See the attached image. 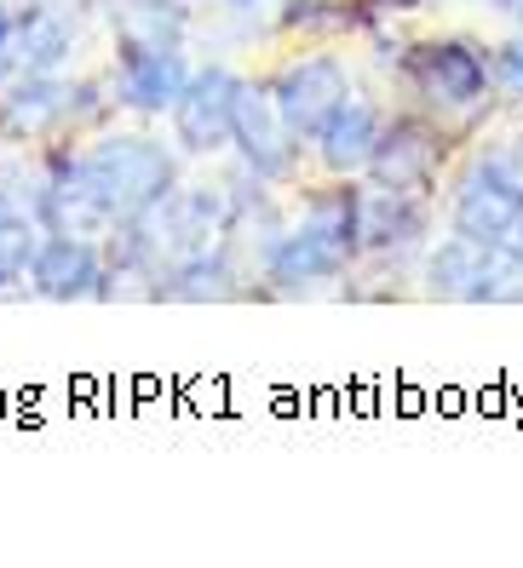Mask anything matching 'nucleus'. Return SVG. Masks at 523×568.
<instances>
[{"mask_svg": "<svg viewBox=\"0 0 523 568\" xmlns=\"http://www.w3.org/2000/svg\"><path fill=\"white\" fill-rule=\"evenodd\" d=\"M81 166V184L92 190L98 213L110 224L121 219H150L161 213V202L179 190V166L173 155L161 150L155 139H139V132H110L76 155Z\"/></svg>", "mask_w": 523, "mask_h": 568, "instance_id": "f257e3e1", "label": "nucleus"}, {"mask_svg": "<svg viewBox=\"0 0 523 568\" xmlns=\"http://www.w3.org/2000/svg\"><path fill=\"white\" fill-rule=\"evenodd\" d=\"M356 190H340L329 195V202H316L305 213L300 230H288V236H276L271 258H265V276L276 287H316V282H334L345 264L356 258Z\"/></svg>", "mask_w": 523, "mask_h": 568, "instance_id": "f03ea898", "label": "nucleus"}, {"mask_svg": "<svg viewBox=\"0 0 523 568\" xmlns=\"http://www.w3.org/2000/svg\"><path fill=\"white\" fill-rule=\"evenodd\" d=\"M523 276V258L506 242H472L454 230L449 242H437V253L426 258V287L454 305H477V298H501L506 282Z\"/></svg>", "mask_w": 523, "mask_h": 568, "instance_id": "7ed1b4c3", "label": "nucleus"}, {"mask_svg": "<svg viewBox=\"0 0 523 568\" xmlns=\"http://www.w3.org/2000/svg\"><path fill=\"white\" fill-rule=\"evenodd\" d=\"M29 293L52 298V305H76V298H104L110 264L92 236H70V230H41V247L29 258Z\"/></svg>", "mask_w": 523, "mask_h": 568, "instance_id": "20e7f679", "label": "nucleus"}, {"mask_svg": "<svg viewBox=\"0 0 523 568\" xmlns=\"http://www.w3.org/2000/svg\"><path fill=\"white\" fill-rule=\"evenodd\" d=\"M265 92H271L282 126L293 132V144H300V139H316L322 121L351 98V81H345V63H334V58H300Z\"/></svg>", "mask_w": 523, "mask_h": 568, "instance_id": "39448f33", "label": "nucleus"}, {"mask_svg": "<svg viewBox=\"0 0 523 568\" xmlns=\"http://www.w3.org/2000/svg\"><path fill=\"white\" fill-rule=\"evenodd\" d=\"M237 75L224 63H208V70L184 75L179 98H173V139L190 155H219L231 144V104H237Z\"/></svg>", "mask_w": 523, "mask_h": 568, "instance_id": "423d86ee", "label": "nucleus"}, {"mask_svg": "<svg viewBox=\"0 0 523 568\" xmlns=\"http://www.w3.org/2000/svg\"><path fill=\"white\" fill-rule=\"evenodd\" d=\"M523 224V179L501 161H477L454 190V230L472 242H512Z\"/></svg>", "mask_w": 523, "mask_h": 568, "instance_id": "0eeeda50", "label": "nucleus"}, {"mask_svg": "<svg viewBox=\"0 0 523 568\" xmlns=\"http://www.w3.org/2000/svg\"><path fill=\"white\" fill-rule=\"evenodd\" d=\"M63 121H70V81H58V70H18L0 81V139L7 144H36Z\"/></svg>", "mask_w": 523, "mask_h": 568, "instance_id": "6e6552de", "label": "nucleus"}, {"mask_svg": "<svg viewBox=\"0 0 523 568\" xmlns=\"http://www.w3.org/2000/svg\"><path fill=\"white\" fill-rule=\"evenodd\" d=\"M231 144L242 150V161L253 166L259 179H288V166H293V132L282 126V115H276V104H271L265 87H253V81L237 87Z\"/></svg>", "mask_w": 523, "mask_h": 568, "instance_id": "1a4fd4ad", "label": "nucleus"}, {"mask_svg": "<svg viewBox=\"0 0 523 568\" xmlns=\"http://www.w3.org/2000/svg\"><path fill=\"white\" fill-rule=\"evenodd\" d=\"M184 58L179 47H155V41H121L115 52V92L127 110H144V115H161L173 110V98L184 87Z\"/></svg>", "mask_w": 523, "mask_h": 568, "instance_id": "9d476101", "label": "nucleus"}, {"mask_svg": "<svg viewBox=\"0 0 523 568\" xmlns=\"http://www.w3.org/2000/svg\"><path fill=\"white\" fill-rule=\"evenodd\" d=\"M409 75L414 87L432 98V104H449V110H466L489 92V63L466 47V41H426L414 47L409 58Z\"/></svg>", "mask_w": 523, "mask_h": 568, "instance_id": "9b49d317", "label": "nucleus"}, {"mask_svg": "<svg viewBox=\"0 0 523 568\" xmlns=\"http://www.w3.org/2000/svg\"><path fill=\"white\" fill-rule=\"evenodd\" d=\"M12 75L18 70H63L76 52V18L52 7V0H29L12 7Z\"/></svg>", "mask_w": 523, "mask_h": 568, "instance_id": "f8f14e48", "label": "nucleus"}, {"mask_svg": "<svg viewBox=\"0 0 523 568\" xmlns=\"http://www.w3.org/2000/svg\"><path fill=\"white\" fill-rule=\"evenodd\" d=\"M380 132H385V115H380L374 104H363V98H345V104L322 121V132H316L311 144H316L322 166L345 179V173H363V166H369Z\"/></svg>", "mask_w": 523, "mask_h": 568, "instance_id": "ddd939ff", "label": "nucleus"}, {"mask_svg": "<svg viewBox=\"0 0 523 568\" xmlns=\"http://www.w3.org/2000/svg\"><path fill=\"white\" fill-rule=\"evenodd\" d=\"M420 236V202L414 190H374L356 195V242L363 247H403Z\"/></svg>", "mask_w": 523, "mask_h": 568, "instance_id": "4468645a", "label": "nucleus"}, {"mask_svg": "<svg viewBox=\"0 0 523 568\" xmlns=\"http://www.w3.org/2000/svg\"><path fill=\"white\" fill-rule=\"evenodd\" d=\"M432 161H437V150H432V139L414 121L380 132V144L369 155V166L380 173L385 190H420V184H426V173H432Z\"/></svg>", "mask_w": 523, "mask_h": 568, "instance_id": "2eb2a0df", "label": "nucleus"}, {"mask_svg": "<svg viewBox=\"0 0 523 568\" xmlns=\"http://www.w3.org/2000/svg\"><path fill=\"white\" fill-rule=\"evenodd\" d=\"M36 247H41V224L29 213H18V207H0V293L29 276Z\"/></svg>", "mask_w": 523, "mask_h": 568, "instance_id": "dca6fc26", "label": "nucleus"}, {"mask_svg": "<svg viewBox=\"0 0 523 568\" xmlns=\"http://www.w3.org/2000/svg\"><path fill=\"white\" fill-rule=\"evenodd\" d=\"M224 293H231V271L208 253H190L168 282V298H224Z\"/></svg>", "mask_w": 523, "mask_h": 568, "instance_id": "f3484780", "label": "nucleus"}, {"mask_svg": "<svg viewBox=\"0 0 523 568\" xmlns=\"http://www.w3.org/2000/svg\"><path fill=\"white\" fill-rule=\"evenodd\" d=\"M489 81H495L506 98H523V36L495 52V63H489Z\"/></svg>", "mask_w": 523, "mask_h": 568, "instance_id": "a211bd4d", "label": "nucleus"}, {"mask_svg": "<svg viewBox=\"0 0 523 568\" xmlns=\"http://www.w3.org/2000/svg\"><path fill=\"white\" fill-rule=\"evenodd\" d=\"M12 7H7V0H0V75H12Z\"/></svg>", "mask_w": 523, "mask_h": 568, "instance_id": "6ab92c4d", "label": "nucleus"}, {"mask_svg": "<svg viewBox=\"0 0 523 568\" xmlns=\"http://www.w3.org/2000/svg\"><path fill=\"white\" fill-rule=\"evenodd\" d=\"M506 12H512V18H523V0H506Z\"/></svg>", "mask_w": 523, "mask_h": 568, "instance_id": "aec40b11", "label": "nucleus"}, {"mask_svg": "<svg viewBox=\"0 0 523 568\" xmlns=\"http://www.w3.org/2000/svg\"><path fill=\"white\" fill-rule=\"evenodd\" d=\"M282 7H305V0H282Z\"/></svg>", "mask_w": 523, "mask_h": 568, "instance_id": "412c9836", "label": "nucleus"}, {"mask_svg": "<svg viewBox=\"0 0 523 568\" xmlns=\"http://www.w3.org/2000/svg\"><path fill=\"white\" fill-rule=\"evenodd\" d=\"M0 81H7V75H0Z\"/></svg>", "mask_w": 523, "mask_h": 568, "instance_id": "4be33fe9", "label": "nucleus"}]
</instances>
